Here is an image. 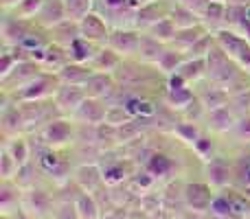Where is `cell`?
I'll use <instances>...</instances> for the list:
<instances>
[{
  "instance_id": "6da1fadb",
  "label": "cell",
  "mask_w": 250,
  "mask_h": 219,
  "mask_svg": "<svg viewBox=\"0 0 250 219\" xmlns=\"http://www.w3.org/2000/svg\"><path fill=\"white\" fill-rule=\"evenodd\" d=\"M246 70L220 46V44H213L211 53L207 55V79H211L213 83L226 88V90H233L235 83L242 79V75Z\"/></svg>"
},
{
  "instance_id": "7a4b0ae2",
  "label": "cell",
  "mask_w": 250,
  "mask_h": 219,
  "mask_svg": "<svg viewBox=\"0 0 250 219\" xmlns=\"http://www.w3.org/2000/svg\"><path fill=\"white\" fill-rule=\"evenodd\" d=\"M75 129H77V123H75L70 116H57V119L48 120L42 129H38V138L40 145L44 147H53V149H62V147L75 142Z\"/></svg>"
},
{
  "instance_id": "3957f363",
  "label": "cell",
  "mask_w": 250,
  "mask_h": 219,
  "mask_svg": "<svg viewBox=\"0 0 250 219\" xmlns=\"http://www.w3.org/2000/svg\"><path fill=\"white\" fill-rule=\"evenodd\" d=\"M215 42L220 44V46L224 48V51L229 53V55L233 57L244 70L250 73V42L239 33V31L224 26L222 31L215 33Z\"/></svg>"
},
{
  "instance_id": "277c9868",
  "label": "cell",
  "mask_w": 250,
  "mask_h": 219,
  "mask_svg": "<svg viewBox=\"0 0 250 219\" xmlns=\"http://www.w3.org/2000/svg\"><path fill=\"white\" fill-rule=\"evenodd\" d=\"M42 73H46V70L42 68L40 61H33V60L18 61L16 68H13L11 73H7L4 77H0V90H7V92L13 95V92L22 90L24 86H29L31 81H35Z\"/></svg>"
},
{
  "instance_id": "5b68a950",
  "label": "cell",
  "mask_w": 250,
  "mask_h": 219,
  "mask_svg": "<svg viewBox=\"0 0 250 219\" xmlns=\"http://www.w3.org/2000/svg\"><path fill=\"white\" fill-rule=\"evenodd\" d=\"M60 88V79L53 73H42L35 81H31L29 86H24L22 90L13 92V99L18 103L22 101H44V99H53L55 90Z\"/></svg>"
},
{
  "instance_id": "8992f818",
  "label": "cell",
  "mask_w": 250,
  "mask_h": 219,
  "mask_svg": "<svg viewBox=\"0 0 250 219\" xmlns=\"http://www.w3.org/2000/svg\"><path fill=\"white\" fill-rule=\"evenodd\" d=\"M110 33H112V26L99 11H90L86 18L79 20V35L97 46H108Z\"/></svg>"
},
{
  "instance_id": "52a82bcc",
  "label": "cell",
  "mask_w": 250,
  "mask_h": 219,
  "mask_svg": "<svg viewBox=\"0 0 250 219\" xmlns=\"http://www.w3.org/2000/svg\"><path fill=\"white\" fill-rule=\"evenodd\" d=\"M35 22L26 20V18H18L11 11H2V26H0V35H2V46H18L22 40L29 35Z\"/></svg>"
},
{
  "instance_id": "ba28073f",
  "label": "cell",
  "mask_w": 250,
  "mask_h": 219,
  "mask_svg": "<svg viewBox=\"0 0 250 219\" xmlns=\"http://www.w3.org/2000/svg\"><path fill=\"white\" fill-rule=\"evenodd\" d=\"M193 90H195L198 101L204 105V110H207V112L217 110V108H224V105H229V101H230V92L226 90V88L213 83L211 79H207V77H204L202 81L195 83Z\"/></svg>"
},
{
  "instance_id": "9c48e42d",
  "label": "cell",
  "mask_w": 250,
  "mask_h": 219,
  "mask_svg": "<svg viewBox=\"0 0 250 219\" xmlns=\"http://www.w3.org/2000/svg\"><path fill=\"white\" fill-rule=\"evenodd\" d=\"M86 90L83 86H70V83H60V88L53 95V103L60 110L62 116H73L75 110L86 101Z\"/></svg>"
},
{
  "instance_id": "30bf717a",
  "label": "cell",
  "mask_w": 250,
  "mask_h": 219,
  "mask_svg": "<svg viewBox=\"0 0 250 219\" xmlns=\"http://www.w3.org/2000/svg\"><path fill=\"white\" fill-rule=\"evenodd\" d=\"M182 198H185V204L191 211L204 213V211H211L215 193H213L211 184H207V182H189L182 189Z\"/></svg>"
},
{
  "instance_id": "8fae6325",
  "label": "cell",
  "mask_w": 250,
  "mask_h": 219,
  "mask_svg": "<svg viewBox=\"0 0 250 219\" xmlns=\"http://www.w3.org/2000/svg\"><path fill=\"white\" fill-rule=\"evenodd\" d=\"M143 31L127 26V29H112L108 40V46L114 48L117 53H121L123 57H136L138 46H141Z\"/></svg>"
},
{
  "instance_id": "7c38bea8",
  "label": "cell",
  "mask_w": 250,
  "mask_h": 219,
  "mask_svg": "<svg viewBox=\"0 0 250 219\" xmlns=\"http://www.w3.org/2000/svg\"><path fill=\"white\" fill-rule=\"evenodd\" d=\"M204 173H207V182L215 189H226L233 182V162L226 156L217 154L204 164Z\"/></svg>"
},
{
  "instance_id": "4fadbf2b",
  "label": "cell",
  "mask_w": 250,
  "mask_h": 219,
  "mask_svg": "<svg viewBox=\"0 0 250 219\" xmlns=\"http://www.w3.org/2000/svg\"><path fill=\"white\" fill-rule=\"evenodd\" d=\"M171 4H173V0H154V2L136 9V16H134V29L147 31L151 24H156L158 20H163V18L169 16Z\"/></svg>"
},
{
  "instance_id": "5bb4252c",
  "label": "cell",
  "mask_w": 250,
  "mask_h": 219,
  "mask_svg": "<svg viewBox=\"0 0 250 219\" xmlns=\"http://www.w3.org/2000/svg\"><path fill=\"white\" fill-rule=\"evenodd\" d=\"M105 114H108V103L105 101L86 97V101L75 110V114L70 119L77 125H99L105 120Z\"/></svg>"
},
{
  "instance_id": "9a60e30c",
  "label": "cell",
  "mask_w": 250,
  "mask_h": 219,
  "mask_svg": "<svg viewBox=\"0 0 250 219\" xmlns=\"http://www.w3.org/2000/svg\"><path fill=\"white\" fill-rule=\"evenodd\" d=\"M83 90H86V95L92 97V99H101L108 103V101L114 97V92L119 90V83H117V79H114L112 73H95L86 81Z\"/></svg>"
},
{
  "instance_id": "2e32d148",
  "label": "cell",
  "mask_w": 250,
  "mask_h": 219,
  "mask_svg": "<svg viewBox=\"0 0 250 219\" xmlns=\"http://www.w3.org/2000/svg\"><path fill=\"white\" fill-rule=\"evenodd\" d=\"M237 120H239L237 114L230 110V105H224V108H217V110L207 112L202 125H204V129H208V132L222 136V134H230V132H233V127L237 125Z\"/></svg>"
},
{
  "instance_id": "e0dca14e",
  "label": "cell",
  "mask_w": 250,
  "mask_h": 219,
  "mask_svg": "<svg viewBox=\"0 0 250 219\" xmlns=\"http://www.w3.org/2000/svg\"><path fill=\"white\" fill-rule=\"evenodd\" d=\"M0 129H2L4 140L26 132V123H24V116H22L20 103H11L0 110Z\"/></svg>"
},
{
  "instance_id": "ac0fdd59",
  "label": "cell",
  "mask_w": 250,
  "mask_h": 219,
  "mask_svg": "<svg viewBox=\"0 0 250 219\" xmlns=\"http://www.w3.org/2000/svg\"><path fill=\"white\" fill-rule=\"evenodd\" d=\"M68 20V13H66V2L64 0H44L42 9L35 16V24L42 26V29H53L55 24Z\"/></svg>"
},
{
  "instance_id": "d6986e66",
  "label": "cell",
  "mask_w": 250,
  "mask_h": 219,
  "mask_svg": "<svg viewBox=\"0 0 250 219\" xmlns=\"http://www.w3.org/2000/svg\"><path fill=\"white\" fill-rule=\"evenodd\" d=\"M125 57L121 53H117L110 46H99L95 53V57L90 60V66L95 73H114V70L121 66V61Z\"/></svg>"
},
{
  "instance_id": "ffe728a7",
  "label": "cell",
  "mask_w": 250,
  "mask_h": 219,
  "mask_svg": "<svg viewBox=\"0 0 250 219\" xmlns=\"http://www.w3.org/2000/svg\"><path fill=\"white\" fill-rule=\"evenodd\" d=\"M60 83H70V86H86V81L95 75L90 64H77V61H70L68 66L55 73Z\"/></svg>"
},
{
  "instance_id": "44dd1931",
  "label": "cell",
  "mask_w": 250,
  "mask_h": 219,
  "mask_svg": "<svg viewBox=\"0 0 250 219\" xmlns=\"http://www.w3.org/2000/svg\"><path fill=\"white\" fill-rule=\"evenodd\" d=\"M195 99V90L193 86H185V88H165L163 90V103L169 110H173L176 114H180L191 101Z\"/></svg>"
},
{
  "instance_id": "7402d4cb",
  "label": "cell",
  "mask_w": 250,
  "mask_h": 219,
  "mask_svg": "<svg viewBox=\"0 0 250 219\" xmlns=\"http://www.w3.org/2000/svg\"><path fill=\"white\" fill-rule=\"evenodd\" d=\"M70 64V53L66 46H60V44H48L46 51H44V60H42V68L46 73H60L64 66Z\"/></svg>"
},
{
  "instance_id": "603a6c76",
  "label": "cell",
  "mask_w": 250,
  "mask_h": 219,
  "mask_svg": "<svg viewBox=\"0 0 250 219\" xmlns=\"http://www.w3.org/2000/svg\"><path fill=\"white\" fill-rule=\"evenodd\" d=\"M75 182L79 184L82 191L92 193L104 182V169L99 164H82V167L75 169Z\"/></svg>"
},
{
  "instance_id": "cb8c5ba5",
  "label": "cell",
  "mask_w": 250,
  "mask_h": 219,
  "mask_svg": "<svg viewBox=\"0 0 250 219\" xmlns=\"http://www.w3.org/2000/svg\"><path fill=\"white\" fill-rule=\"evenodd\" d=\"M169 44H163L160 40H156L154 35H149L147 31H143V38H141V46H138V53L136 57L141 61H145V64H154L160 60V55L165 53V48H167Z\"/></svg>"
},
{
  "instance_id": "d4e9b609",
  "label": "cell",
  "mask_w": 250,
  "mask_h": 219,
  "mask_svg": "<svg viewBox=\"0 0 250 219\" xmlns=\"http://www.w3.org/2000/svg\"><path fill=\"white\" fill-rule=\"evenodd\" d=\"M48 35H51V42L53 44H60V46L68 48L75 40L79 38V22L75 20H64L60 24H55L53 29H48Z\"/></svg>"
},
{
  "instance_id": "484cf974",
  "label": "cell",
  "mask_w": 250,
  "mask_h": 219,
  "mask_svg": "<svg viewBox=\"0 0 250 219\" xmlns=\"http://www.w3.org/2000/svg\"><path fill=\"white\" fill-rule=\"evenodd\" d=\"M171 134H173V136H176L180 142H185V145L193 147L195 140H198V138L204 134V125L195 123V120L178 119L176 123H173V127H171Z\"/></svg>"
},
{
  "instance_id": "4316f807",
  "label": "cell",
  "mask_w": 250,
  "mask_h": 219,
  "mask_svg": "<svg viewBox=\"0 0 250 219\" xmlns=\"http://www.w3.org/2000/svg\"><path fill=\"white\" fill-rule=\"evenodd\" d=\"M202 24L207 26L211 33H217L226 26V2L220 0H211V4L207 7V11L202 13Z\"/></svg>"
},
{
  "instance_id": "83f0119b",
  "label": "cell",
  "mask_w": 250,
  "mask_h": 219,
  "mask_svg": "<svg viewBox=\"0 0 250 219\" xmlns=\"http://www.w3.org/2000/svg\"><path fill=\"white\" fill-rule=\"evenodd\" d=\"M178 75H180L189 86H195L198 81H202V79L207 77V57H195V60L187 57V61L178 68Z\"/></svg>"
},
{
  "instance_id": "f1b7e54d",
  "label": "cell",
  "mask_w": 250,
  "mask_h": 219,
  "mask_svg": "<svg viewBox=\"0 0 250 219\" xmlns=\"http://www.w3.org/2000/svg\"><path fill=\"white\" fill-rule=\"evenodd\" d=\"M207 33H208V29L204 24H195V26H189V29H178L176 38L171 40V44H169V46H173V48H178V51L187 53L200 38H202V35H207Z\"/></svg>"
},
{
  "instance_id": "f546056e",
  "label": "cell",
  "mask_w": 250,
  "mask_h": 219,
  "mask_svg": "<svg viewBox=\"0 0 250 219\" xmlns=\"http://www.w3.org/2000/svg\"><path fill=\"white\" fill-rule=\"evenodd\" d=\"M4 147L11 151V156L16 158V162L20 164V167H24L26 162H31V154H33V142H31L29 138L24 136V134H20V136H13V138H7Z\"/></svg>"
},
{
  "instance_id": "4dcf8cb0",
  "label": "cell",
  "mask_w": 250,
  "mask_h": 219,
  "mask_svg": "<svg viewBox=\"0 0 250 219\" xmlns=\"http://www.w3.org/2000/svg\"><path fill=\"white\" fill-rule=\"evenodd\" d=\"M24 204H26V208H29V213H35V215H40V217L46 215V213L53 208L51 195H48L46 191H42V189H35V186L26 191Z\"/></svg>"
},
{
  "instance_id": "1f68e13d",
  "label": "cell",
  "mask_w": 250,
  "mask_h": 219,
  "mask_svg": "<svg viewBox=\"0 0 250 219\" xmlns=\"http://www.w3.org/2000/svg\"><path fill=\"white\" fill-rule=\"evenodd\" d=\"M185 61H187V53L178 51V48H173V46H167L165 53L160 55V60L156 61V66H158V70L165 77H169V75L178 73V68H180Z\"/></svg>"
},
{
  "instance_id": "d6a6232c",
  "label": "cell",
  "mask_w": 250,
  "mask_h": 219,
  "mask_svg": "<svg viewBox=\"0 0 250 219\" xmlns=\"http://www.w3.org/2000/svg\"><path fill=\"white\" fill-rule=\"evenodd\" d=\"M191 149L195 151V156H198L200 160H204V162H208L211 158H215L217 156V149H220V142H217V134L208 132V129H204V134L195 140V145L191 147Z\"/></svg>"
},
{
  "instance_id": "836d02e7",
  "label": "cell",
  "mask_w": 250,
  "mask_h": 219,
  "mask_svg": "<svg viewBox=\"0 0 250 219\" xmlns=\"http://www.w3.org/2000/svg\"><path fill=\"white\" fill-rule=\"evenodd\" d=\"M169 18L173 20V24L178 29H189V26H195V24H202V18L198 13H193L191 9H187L185 4H180L178 0H173L171 9H169Z\"/></svg>"
},
{
  "instance_id": "e575fe53",
  "label": "cell",
  "mask_w": 250,
  "mask_h": 219,
  "mask_svg": "<svg viewBox=\"0 0 250 219\" xmlns=\"http://www.w3.org/2000/svg\"><path fill=\"white\" fill-rule=\"evenodd\" d=\"M97 48H99L97 44L88 42L86 38H82V35H79V38L68 46L70 61H77V64H90V60L95 57Z\"/></svg>"
},
{
  "instance_id": "d590c367",
  "label": "cell",
  "mask_w": 250,
  "mask_h": 219,
  "mask_svg": "<svg viewBox=\"0 0 250 219\" xmlns=\"http://www.w3.org/2000/svg\"><path fill=\"white\" fill-rule=\"evenodd\" d=\"M75 211H77V219H99V204H97L92 193H82L75 199Z\"/></svg>"
},
{
  "instance_id": "8d00e7d4",
  "label": "cell",
  "mask_w": 250,
  "mask_h": 219,
  "mask_svg": "<svg viewBox=\"0 0 250 219\" xmlns=\"http://www.w3.org/2000/svg\"><path fill=\"white\" fill-rule=\"evenodd\" d=\"M147 33L154 35V38L160 40L163 44H171V40L176 38V33H178V26L173 24V20L167 16V18H163V20H158L156 24H151L149 29H147Z\"/></svg>"
},
{
  "instance_id": "74e56055",
  "label": "cell",
  "mask_w": 250,
  "mask_h": 219,
  "mask_svg": "<svg viewBox=\"0 0 250 219\" xmlns=\"http://www.w3.org/2000/svg\"><path fill=\"white\" fill-rule=\"evenodd\" d=\"M145 169H147V171H149L154 178H163V176H167V173L173 169V160L169 158L167 154L154 151V154L149 156V160L145 162Z\"/></svg>"
},
{
  "instance_id": "f35d334b",
  "label": "cell",
  "mask_w": 250,
  "mask_h": 219,
  "mask_svg": "<svg viewBox=\"0 0 250 219\" xmlns=\"http://www.w3.org/2000/svg\"><path fill=\"white\" fill-rule=\"evenodd\" d=\"M20 199V186L13 180H2V186H0V206H2V213H9V208L13 204H18Z\"/></svg>"
},
{
  "instance_id": "ab89813d",
  "label": "cell",
  "mask_w": 250,
  "mask_h": 219,
  "mask_svg": "<svg viewBox=\"0 0 250 219\" xmlns=\"http://www.w3.org/2000/svg\"><path fill=\"white\" fill-rule=\"evenodd\" d=\"M64 2H66V13L75 22L86 18L90 11H95V0H64Z\"/></svg>"
},
{
  "instance_id": "60d3db41",
  "label": "cell",
  "mask_w": 250,
  "mask_h": 219,
  "mask_svg": "<svg viewBox=\"0 0 250 219\" xmlns=\"http://www.w3.org/2000/svg\"><path fill=\"white\" fill-rule=\"evenodd\" d=\"M226 198L230 202V208H233V215L237 217H246L250 215V198L246 193H235V191H224Z\"/></svg>"
},
{
  "instance_id": "b9f144b4",
  "label": "cell",
  "mask_w": 250,
  "mask_h": 219,
  "mask_svg": "<svg viewBox=\"0 0 250 219\" xmlns=\"http://www.w3.org/2000/svg\"><path fill=\"white\" fill-rule=\"evenodd\" d=\"M134 120V114L129 112L125 105H108V114H105V123L114 125V127H121V125Z\"/></svg>"
},
{
  "instance_id": "7bdbcfd3",
  "label": "cell",
  "mask_w": 250,
  "mask_h": 219,
  "mask_svg": "<svg viewBox=\"0 0 250 219\" xmlns=\"http://www.w3.org/2000/svg\"><path fill=\"white\" fill-rule=\"evenodd\" d=\"M18 169H20V164L16 162L11 151H9L7 147H2V151H0V178H2V180H13Z\"/></svg>"
},
{
  "instance_id": "ee69618b",
  "label": "cell",
  "mask_w": 250,
  "mask_h": 219,
  "mask_svg": "<svg viewBox=\"0 0 250 219\" xmlns=\"http://www.w3.org/2000/svg\"><path fill=\"white\" fill-rule=\"evenodd\" d=\"M213 44H215V33H211V31H208L207 35H202V38H200L198 42H195L193 46L187 51V57H191V60H195V57H207L208 53H211Z\"/></svg>"
},
{
  "instance_id": "f6af8a7d",
  "label": "cell",
  "mask_w": 250,
  "mask_h": 219,
  "mask_svg": "<svg viewBox=\"0 0 250 219\" xmlns=\"http://www.w3.org/2000/svg\"><path fill=\"white\" fill-rule=\"evenodd\" d=\"M44 0H22V2H18L16 7L11 9V13H16L18 18H26V20H35V16H38V11L42 9Z\"/></svg>"
},
{
  "instance_id": "bcb514c9",
  "label": "cell",
  "mask_w": 250,
  "mask_h": 219,
  "mask_svg": "<svg viewBox=\"0 0 250 219\" xmlns=\"http://www.w3.org/2000/svg\"><path fill=\"white\" fill-rule=\"evenodd\" d=\"M229 105H230V110L237 114V119H242V116H248L250 114V90L235 92V95H230Z\"/></svg>"
},
{
  "instance_id": "7dc6e473",
  "label": "cell",
  "mask_w": 250,
  "mask_h": 219,
  "mask_svg": "<svg viewBox=\"0 0 250 219\" xmlns=\"http://www.w3.org/2000/svg\"><path fill=\"white\" fill-rule=\"evenodd\" d=\"M246 11H248V7H244V4L226 2V26L229 29H239V24L246 20Z\"/></svg>"
},
{
  "instance_id": "c3c4849f",
  "label": "cell",
  "mask_w": 250,
  "mask_h": 219,
  "mask_svg": "<svg viewBox=\"0 0 250 219\" xmlns=\"http://www.w3.org/2000/svg\"><path fill=\"white\" fill-rule=\"evenodd\" d=\"M125 178V164L123 160H114V162H110L108 167H104V182L105 184H119V182H123Z\"/></svg>"
},
{
  "instance_id": "681fc988",
  "label": "cell",
  "mask_w": 250,
  "mask_h": 219,
  "mask_svg": "<svg viewBox=\"0 0 250 219\" xmlns=\"http://www.w3.org/2000/svg\"><path fill=\"white\" fill-rule=\"evenodd\" d=\"M31 173H33V162H26L24 167L18 169L16 178H13V182H16L20 189H33V178H31Z\"/></svg>"
},
{
  "instance_id": "f907efd6",
  "label": "cell",
  "mask_w": 250,
  "mask_h": 219,
  "mask_svg": "<svg viewBox=\"0 0 250 219\" xmlns=\"http://www.w3.org/2000/svg\"><path fill=\"white\" fill-rule=\"evenodd\" d=\"M233 134L237 140H244V142H250V114L248 116H242V119L237 120V125L233 127Z\"/></svg>"
},
{
  "instance_id": "816d5d0a",
  "label": "cell",
  "mask_w": 250,
  "mask_h": 219,
  "mask_svg": "<svg viewBox=\"0 0 250 219\" xmlns=\"http://www.w3.org/2000/svg\"><path fill=\"white\" fill-rule=\"evenodd\" d=\"M180 4H185L187 9H191L193 13H198L200 18H202V13L207 11V7L211 4V0H178Z\"/></svg>"
},
{
  "instance_id": "f5cc1de1",
  "label": "cell",
  "mask_w": 250,
  "mask_h": 219,
  "mask_svg": "<svg viewBox=\"0 0 250 219\" xmlns=\"http://www.w3.org/2000/svg\"><path fill=\"white\" fill-rule=\"evenodd\" d=\"M235 31H239V33H242L244 38H246L248 42H250V20H248V18L242 22V24H239V29H235Z\"/></svg>"
},
{
  "instance_id": "db71d44e",
  "label": "cell",
  "mask_w": 250,
  "mask_h": 219,
  "mask_svg": "<svg viewBox=\"0 0 250 219\" xmlns=\"http://www.w3.org/2000/svg\"><path fill=\"white\" fill-rule=\"evenodd\" d=\"M18 2H22V0H0V7H2V11H11Z\"/></svg>"
},
{
  "instance_id": "11a10c76",
  "label": "cell",
  "mask_w": 250,
  "mask_h": 219,
  "mask_svg": "<svg viewBox=\"0 0 250 219\" xmlns=\"http://www.w3.org/2000/svg\"><path fill=\"white\" fill-rule=\"evenodd\" d=\"M149 2H154V0H129V4H132L134 9H141V7H145V4H149Z\"/></svg>"
},
{
  "instance_id": "9f6ffc18",
  "label": "cell",
  "mask_w": 250,
  "mask_h": 219,
  "mask_svg": "<svg viewBox=\"0 0 250 219\" xmlns=\"http://www.w3.org/2000/svg\"><path fill=\"white\" fill-rule=\"evenodd\" d=\"M244 184H246V186H250V160H248L246 169H244Z\"/></svg>"
},
{
  "instance_id": "6f0895ef",
  "label": "cell",
  "mask_w": 250,
  "mask_h": 219,
  "mask_svg": "<svg viewBox=\"0 0 250 219\" xmlns=\"http://www.w3.org/2000/svg\"><path fill=\"white\" fill-rule=\"evenodd\" d=\"M13 219H31V215L26 211H18L16 215H13Z\"/></svg>"
},
{
  "instance_id": "680465c9",
  "label": "cell",
  "mask_w": 250,
  "mask_h": 219,
  "mask_svg": "<svg viewBox=\"0 0 250 219\" xmlns=\"http://www.w3.org/2000/svg\"><path fill=\"white\" fill-rule=\"evenodd\" d=\"M229 4H244V7H250V0H226Z\"/></svg>"
},
{
  "instance_id": "91938a15",
  "label": "cell",
  "mask_w": 250,
  "mask_h": 219,
  "mask_svg": "<svg viewBox=\"0 0 250 219\" xmlns=\"http://www.w3.org/2000/svg\"><path fill=\"white\" fill-rule=\"evenodd\" d=\"M0 219H13V217L9 215V213H2V217H0Z\"/></svg>"
},
{
  "instance_id": "94428289",
  "label": "cell",
  "mask_w": 250,
  "mask_h": 219,
  "mask_svg": "<svg viewBox=\"0 0 250 219\" xmlns=\"http://www.w3.org/2000/svg\"><path fill=\"white\" fill-rule=\"evenodd\" d=\"M220 2H226V0H220Z\"/></svg>"
}]
</instances>
